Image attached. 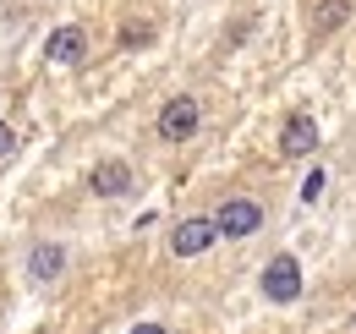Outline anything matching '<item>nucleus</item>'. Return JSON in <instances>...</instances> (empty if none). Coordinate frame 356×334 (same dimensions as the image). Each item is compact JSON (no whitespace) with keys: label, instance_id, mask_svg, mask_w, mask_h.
Listing matches in <instances>:
<instances>
[{"label":"nucleus","instance_id":"nucleus-10","mask_svg":"<svg viewBox=\"0 0 356 334\" xmlns=\"http://www.w3.org/2000/svg\"><path fill=\"white\" fill-rule=\"evenodd\" d=\"M318 192H323V170H312V175H307V186H302V198H307V203H312Z\"/></svg>","mask_w":356,"mask_h":334},{"label":"nucleus","instance_id":"nucleus-12","mask_svg":"<svg viewBox=\"0 0 356 334\" xmlns=\"http://www.w3.org/2000/svg\"><path fill=\"white\" fill-rule=\"evenodd\" d=\"M132 334H165V324H137Z\"/></svg>","mask_w":356,"mask_h":334},{"label":"nucleus","instance_id":"nucleus-2","mask_svg":"<svg viewBox=\"0 0 356 334\" xmlns=\"http://www.w3.org/2000/svg\"><path fill=\"white\" fill-rule=\"evenodd\" d=\"M264 296H268V301H296V296H302V263H296L291 252L268 257V269H264Z\"/></svg>","mask_w":356,"mask_h":334},{"label":"nucleus","instance_id":"nucleus-4","mask_svg":"<svg viewBox=\"0 0 356 334\" xmlns=\"http://www.w3.org/2000/svg\"><path fill=\"white\" fill-rule=\"evenodd\" d=\"M192 132H197V99L181 93V99H170V104L159 110V137H165V143H186Z\"/></svg>","mask_w":356,"mask_h":334},{"label":"nucleus","instance_id":"nucleus-1","mask_svg":"<svg viewBox=\"0 0 356 334\" xmlns=\"http://www.w3.org/2000/svg\"><path fill=\"white\" fill-rule=\"evenodd\" d=\"M214 225H220L225 241H247V236H258V225H264V209H258L252 198H225L220 209H214Z\"/></svg>","mask_w":356,"mask_h":334},{"label":"nucleus","instance_id":"nucleus-3","mask_svg":"<svg viewBox=\"0 0 356 334\" xmlns=\"http://www.w3.org/2000/svg\"><path fill=\"white\" fill-rule=\"evenodd\" d=\"M214 241H220V225L214 219H181L176 236H170V252L176 257H203Z\"/></svg>","mask_w":356,"mask_h":334},{"label":"nucleus","instance_id":"nucleus-7","mask_svg":"<svg viewBox=\"0 0 356 334\" xmlns=\"http://www.w3.org/2000/svg\"><path fill=\"white\" fill-rule=\"evenodd\" d=\"M88 186L99 198H121V192H132V170L121 165V159H104V165H93Z\"/></svg>","mask_w":356,"mask_h":334},{"label":"nucleus","instance_id":"nucleus-6","mask_svg":"<svg viewBox=\"0 0 356 334\" xmlns=\"http://www.w3.org/2000/svg\"><path fill=\"white\" fill-rule=\"evenodd\" d=\"M83 49H88V33H83V28H55L49 44H44V55L55 61V66H77Z\"/></svg>","mask_w":356,"mask_h":334},{"label":"nucleus","instance_id":"nucleus-8","mask_svg":"<svg viewBox=\"0 0 356 334\" xmlns=\"http://www.w3.org/2000/svg\"><path fill=\"white\" fill-rule=\"evenodd\" d=\"M60 269H66V247H55V241H39V247L28 252V274H33L39 285H49Z\"/></svg>","mask_w":356,"mask_h":334},{"label":"nucleus","instance_id":"nucleus-11","mask_svg":"<svg viewBox=\"0 0 356 334\" xmlns=\"http://www.w3.org/2000/svg\"><path fill=\"white\" fill-rule=\"evenodd\" d=\"M11 148H17V137H11V126H0V159H6Z\"/></svg>","mask_w":356,"mask_h":334},{"label":"nucleus","instance_id":"nucleus-9","mask_svg":"<svg viewBox=\"0 0 356 334\" xmlns=\"http://www.w3.org/2000/svg\"><path fill=\"white\" fill-rule=\"evenodd\" d=\"M346 11H351V0H329V6H318V28H340Z\"/></svg>","mask_w":356,"mask_h":334},{"label":"nucleus","instance_id":"nucleus-5","mask_svg":"<svg viewBox=\"0 0 356 334\" xmlns=\"http://www.w3.org/2000/svg\"><path fill=\"white\" fill-rule=\"evenodd\" d=\"M280 154L285 159H312L318 154V121L312 116H291L285 132H280Z\"/></svg>","mask_w":356,"mask_h":334}]
</instances>
